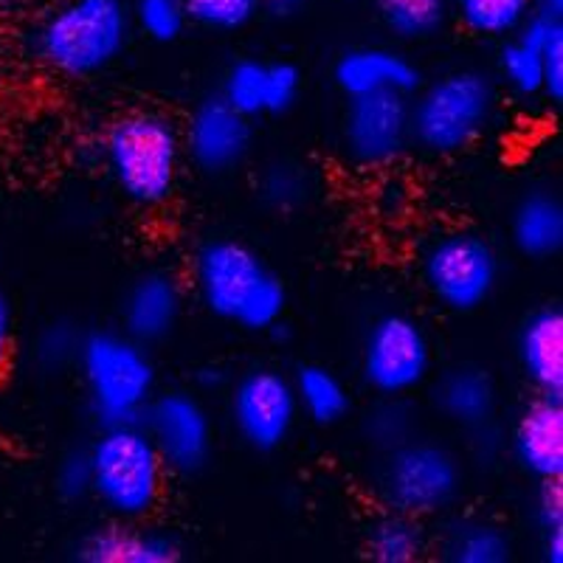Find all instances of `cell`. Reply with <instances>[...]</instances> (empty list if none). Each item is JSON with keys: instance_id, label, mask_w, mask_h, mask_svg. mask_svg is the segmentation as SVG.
Listing matches in <instances>:
<instances>
[{"instance_id": "obj_1", "label": "cell", "mask_w": 563, "mask_h": 563, "mask_svg": "<svg viewBox=\"0 0 563 563\" xmlns=\"http://www.w3.org/2000/svg\"><path fill=\"white\" fill-rule=\"evenodd\" d=\"M189 276L206 313L243 333H271L285 319V282L243 240H203L192 254Z\"/></svg>"}, {"instance_id": "obj_2", "label": "cell", "mask_w": 563, "mask_h": 563, "mask_svg": "<svg viewBox=\"0 0 563 563\" xmlns=\"http://www.w3.org/2000/svg\"><path fill=\"white\" fill-rule=\"evenodd\" d=\"M128 0H63L26 32V52L43 70L88 82L113 68L133 40Z\"/></svg>"}, {"instance_id": "obj_3", "label": "cell", "mask_w": 563, "mask_h": 563, "mask_svg": "<svg viewBox=\"0 0 563 563\" xmlns=\"http://www.w3.org/2000/svg\"><path fill=\"white\" fill-rule=\"evenodd\" d=\"M102 164L124 200L141 209L169 203L184 173V133L161 110H128L102 135Z\"/></svg>"}, {"instance_id": "obj_4", "label": "cell", "mask_w": 563, "mask_h": 563, "mask_svg": "<svg viewBox=\"0 0 563 563\" xmlns=\"http://www.w3.org/2000/svg\"><path fill=\"white\" fill-rule=\"evenodd\" d=\"M499 113V82L482 68H454L409 97L411 147L451 158L485 139Z\"/></svg>"}, {"instance_id": "obj_5", "label": "cell", "mask_w": 563, "mask_h": 563, "mask_svg": "<svg viewBox=\"0 0 563 563\" xmlns=\"http://www.w3.org/2000/svg\"><path fill=\"white\" fill-rule=\"evenodd\" d=\"M90 496L110 519L147 521L167 487V465L141 422L102 426L88 449Z\"/></svg>"}, {"instance_id": "obj_6", "label": "cell", "mask_w": 563, "mask_h": 563, "mask_svg": "<svg viewBox=\"0 0 563 563\" xmlns=\"http://www.w3.org/2000/svg\"><path fill=\"white\" fill-rule=\"evenodd\" d=\"M74 369L82 378L88 409L99 429L139 422L158 391V369L150 346L122 330L85 333Z\"/></svg>"}, {"instance_id": "obj_7", "label": "cell", "mask_w": 563, "mask_h": 563, "mask_svg": "<svg viewBox=\"0 0 563 563\" xmlns=\"http://www.w3.org/2000/svg\"><path fill=\"white\" fill-rule=\"evenodd\" d=\"M372 487L384 510L431 519L460 501L465 465L451 445L415 434L380 454Z\"/></svg>"}, {"instance_id": "obj_8", "label": "cell", "mask_w": 563, "mask_h": 563, "mask_svg": "<svg viewBox=\"0 0 563 563\" xmlns=\"http://www.w3.org/2000/svg\"><path fill=\"white\" fill-rule=\"evenodd\" d=\"M417 268L431 299L456 316L485 308L501 282L499 251L474 229H445L434 234L420 249Z\"/></svg>"}, {"instance_id": "obj_9", "label": "cell", "mask_w": 563, "mask_h": 563, "mask_svg": "<svg viewBox=\"0 0 563 563\" xmlns=\"http://www.w3.org/2000/svg\"><path fill=\"white\" fill-rule=\"evenodd\" d=\"M358 369L375 397L417 395L434 372V346L426 327L400 310L372 319L361 341Z\"/></svg>"}, {"instance_id": "obj_10", "label": "cell", "mask_w": 563, "mask_h": 563, "mask_svg": "<svg viewBox=\"0 0 563 563\" xmlns=\"http://www.w3.org/2000/svg\"><path fill=\"white\" fill-rule=\"evenodd\" d=\"M229 422L238 440L254 454H274L299 422L294 380L276 366H251L229 386Z\"/></svg>"}, {"instance_id": "obj_11", "label": "cell", "mask_w": 563, "mask_h": 563, "mask_svg": "<svg viewBox=\"0 0 563 563\" xmlns=\"http://www.w3.org/2000/svg\"><path fill=\"white\" fill-rule=\"evenodd\" d=\"M139 422L153 437L169 474L195 476L214 456L218 426L198 391H155Z\"/></svg>"}, {"instance_id": "obj_12", "label": "cell", "mask_w": 563, "mask_h": 563, "mask_svg": "<svg viewBox=\"0 0 563 563\" xmlns=\"http://www.w3.org/2000/svg\"><path fill=\"white\" fill-rule=\"evenodd\" d=\"M341 150L355 169L384 173L411 150L409 97L366 93L346 99L341 115Z\"/></svg>"}, {"instance_id": "obj_13", "label": "cell", "mask_w": 563, "mask_h": 563, "mask_svg": "<svg viewBox=\"0 0 563 563\" xmlns=\"http://www.w3.org/2000/svg\"><path fill=\"white\" fill-rule=\"evenodd\" d=\"M180 133L192 167L214 178L243 167L254 147V122L231 108L220 93L200 99Z\"/></svg>"}, {"instance_id": "obj_14", "label": "cell", "mask_w": 563, "mask_h": 563, "mask_svg": "<svg viewBox=\"0 0 563 563\" xmlns=\"http://www.w3.org/2000/svg\"><path fill=\"white\" fill-rule=\"evenodd\" d=\"M305 77L285 59L243 57L234 59L223 74L220 97L245 119H276L296 108Z\"/></svg>"}, {"instance_id": "obj_15", "label": "cell", "mask_w": 563, "mask_h": 563, "mask_svg": "<svg viewBox=\"0 0 563 563\" xmlns=\"http://www.w3.org/2000/svg\"><path fill=\"white\" fill-rule=\"evenodd\" d=\"M184 282L164 268H150L128 285L119 305V330L141 344L155 346L178 330L184 316Z\"/></svg>"}, {"instance_id": "obj_16", "label": "cell", "mask_w": 563, "mask_h": 563, "mask_svg": "<svg viewBox=\"0 0 563 563\" xmlns=\"http://www.w3.org/2000/svg\"><path fill=\"white\" fill-rule=\"evenodd\" d=\"M510 456L530 479H563V397L536 395L510 434Z\"/></svg>"}, {"instance_id": "obj_17", "label": "cell", "mask_w": 563, "mask_h": 563, "mask_svg": "<svg viewBox=\"0 0 563 563\" xmlns=\"http://www.w3.org/2000/svg\"><path fill=\"white\" fill-rule=\"evenodd\" d=\"M335 88L346 99L366 93H404L411 97L422 85L415 59L391 45H355L333 65Z\"/></svg>"}, {"instance_id": "obj_18", "label": "cell", "mask_w": 563, "mask_h": 563, "mask_svg": "<svg viewBox=\"0 0 563 563\" xmlns=\"http://www.w3.org/2000/svg\"><path fill=\"white\" fill-rule=\"evenodd\" d=\"M74 558L82 563H178L184 544L158 527L110 519L79 541Z\"/></svg>"}, {"instance_id": "obj_19", "label": "cell", "mask_w": 563, "mask_h": 563, "mask_svg": "<svg viewBox=\"0 0 563 563\" xmlns=\"http://www.w3.org/2000/svg\"><path fill=\"white\" fill-rule=\"evenodd\" d=\"M561 37V18L532 12L521 23L519 32L501 40L499 77L512 97L525 99V102L541 99V88H544V54Z\"/></svg>"}, {"instance_id": "obj_20", "label": "cell", "mask_w": 563, "mask_h": 563, "mask_svg": "<svg viewBox=\"0 0 563 563\" xmlns=\"http://www.w3.org/2000/svg\"><path fill=\"white\" fill-rule=\"evenodd\" d=\"M516 358L536 395L563 397V310L555 301L541 305L521 321Z\"/></svg>"}, {"instance_id": "obj_21", "label": "cell", "mask_w": 563, "mask_h": 563, "mask_svg": "<svg viewBox=\"0 0 563 563\" xmlns=\"http://www.w3.org/2000/svg\"><path fill=\"white\" fill-rule=\"evenodd\" d=\"M431 400H434V409L440 411L442 420H449L451 426L471 434V431L485 429L496 420L499 386L485 366L460 364L445 369L437 378Z\"/></svg>"}, {"instance_id": "obj_22", "label": "cell", "mask_w": 563, "mask_h": 563, "mask_svg": "<svg viewBox=\"0 0 563 563\" xmlns=\"http://www.w3.org/2000/svg\"><path fill=\"white\" fill-rule=\"evenodd\" d=\"M512 249L532 263L555 260L563 249V203L550 189H532L510 214Z\"/></svg>"}, {"instance_id": "obj_23", "label": "cell", "mask_w": 563, "mask_h": 563, "mask_svg": "<svg viewBox=\"0 0 563 563\" xmlns=\"http://www.w3.org/2000/svg\"><path fill=\"white\" fill-rule=\"evenodd\" d=\"M296 391L299 415L313 426L333 429L352 415V391L339 372L324 364H299L290 375Z\"/></svg>"}, {"instance_id": "obj_24", "label": "cell", "mask_w": 563, "mask_h": 563, "mask_svg": "<svg viewBox=\"0 0 563 563\" xmlns=\"http://www.w3.org/2000/svg\"><path fill=\"white\" fill-rule=\"evenodd\" d=\"M431 538L422 519L384 510L364 527V555L375 563H417L429 555Z\"/></svg>"}, {"instance_id": "obj_25", "label": "cell", "mask_w": 563, "mask_h": 563, "mask_svg": "<svg viewBox=\"0 0 563 563\" xmlns=\"http://www.w3.org/2000/svg\"><path fill=\"white\" fill-rule=\"evenodd\" d=\"M440 555L449 563H510L512 538L499 521L460 519L442 536Z\"/></svg>"}, {"instance_id": "obj_26", "label": "cell", "mask_w": 563, "mask_h": 563, "mask_svg": "<svg viewBox=\"0 0 563 563\" xmlns=\"http://www.w3.org/2000/svg\"><path fill=\"white\" fill-rule=\"evenodd\" d=\"M532 12V0H451V20L482 40H507Z\"/></svg>"}, {"instance_id": "obj_27", "label": "cell", "mask_w": 563, "mask_h": 563, "mask_svg": "<svg viewBox=\"0 0 563 563\" xmlns=\"http://www.w3.org/2000/svg\"><path fill=\"white\" fill-rule=\"evenodd\" d=\"M380 23L400 43H426L451 23V0H375Z\"/></svg>"}, {"instance_id": "obj_28", "label": "cell", "mask_w": 563, "mask_h": 563, "mask_svg": "<svg viewBox=\"0 0 563 563\" xmlns=\"http://www.w3.org/2000/svg\"><path fill=\"white\" fill-rule=\"evenodd\" d=\"M316 178L299 161H271L256 178V198L276 214H296L313 200Z\"/></svg>"}, {"instance_id": "obj_29", "label": "cell", "mask_w": 563, "mask_h": 563, "mask_svg": "<svg viewBox=\"0 0 563 563\" xmlns=\"http://www.w3.org/2000/svg\"><path fill=\"white\" fill-rule=\"evenodd\" d=\"M361 434L378 454H386L417 434V415L409 397H378L361 420Z\"/></svg>"}, {"instance_id": "obj_30", "label": "cell", "mask_w": 563, "mask_h": 563, "mask_svg": "<svg viewBox=\"0 0 563 563\" xmlns=\"http://www.w3.org/2000/svg\"><path fill=\"white\" fill-rule=\"evenodd\" d=\"M189 23L214 34L243 32L265 12V0H184Z\"/></svg>"}, {"instance_id": "obj_31", "label": "cell", "mask_w": 563, "mask_h": 563, "mask_svg": "<svg viewBox=\"0 0 563 563\" xmlns=\"http://www.w3.org/2000/svg\"><path fill=\"white\" fill-rule=\"evenodd\" d=\"M130 20H133V32L144 34L158 45L180 40V34L189 26L184 0H133Z\"/></svg>"}, {"instance_id": "obj_32", "label": "cell", "mask_w": 563, "mask_h": 563, "mask_svg": "<svg viewBox=\"0 0 563 563\" xmlns=\"http://www.w3.org/2000/svg\"><path fill=\"white\" fill-rule=\"evenodd\" d=\"M82 330L74 321L57 319L45 324L37 333L32 346V358L43 372H68L74 369L82 344Z\"/></svg>"}, {"instance_id": "obj_33", "label": "cell", "mask_w": 563, "mask_h": 563, "mask_svg": "<svg viewBox=\"0 0 563 563\" xmlns=\"http://www.w3.org/2000/svg\"><path fill=\"white\" fill-rule=\"evenodd\" d=\"M54 490L63 501L77 505L90 496V460L88 449H74L59 456L54 467Z\"/></svg>"}, {"instance_id": "obj_34", "label": "cell", "mask_w": 563, "mask_h": 563, "mask_svg": "<svg viewBox=\"0 0 563 563\" xmlns=\"http://www.w3.org/2000/svg\"><path fill=\"white\" fill-rule=\"evenodd\" d=\"M532 519L541 532L563 530V479L538 482L532 496Z\"/></svg>"}, {"instance_id": "obj_35", "label": "cell", "mask_w": 563, "mask_h": 563, "mask_svg": "<svg viewBox=\"0 0 563 563\" xmlns=\"http://www.w3.org/2000/svg\"><path fill=\"white\" fill-rule=\"evenodd\" d=\"M541 99L552 104L563 102V37L555 40L544 54V88H541Z\"/></svg>"}, {"instance_id": "obj_36", "label": "cell", "mask_w": 563, "mask_h": 563, "mask_svg": "<svg viewBox=\"0 0 563 563\" xmlns=\"http://www.w3.org/2000/svg\"><path fill=\"white\" fill-rule=\"evenodd\" d=\"M14 355V308L7 290L0 288V378L7 375Z\"/></svg>"}, {"instance_id": "obj_37", "label": "cell", "mask_w": 563, "mask_h": 563, "mask_svg": "<svg viewBox=\"0 0 563 563\" xmlns=\"http://www.w3.org/2000/svg\"><path fill=\"white\" fill-rule=\"evenodd\" d=\"M541 555L547 563H563V530L541 532Z\"/></svg>"}, {"instance_id": "obj_38", "label": "cell", "mask_w": 563, "mask_h": 563, "mask_svg": "<svg viewBox=\"0 0 563 563\" xmlns=\"http://www.w3.org/2000/svg\"><path fill=\"white\" fill-rule=\"evenodd\" d=\"M308 7V0H265V12L274 18H294Z\"/></svg>"}, {"instance_id": "obj_39", "label": "cell", "mask_w": 563, "mask_h": 563, "mask_svg": "<svg viewBox=\"0 0 563 563\" xmlns=\"http://www.w3.org/2000/svg\"><path fill=\"white\" fill-rule=\"evenodd\" d=\"M198 386L203 391L223 389L225 386V372L220 366H206V369L198 372Z\"/></svg>"}, {"instance_id": "obj_40", "label": "cell", "mask_w": 563, "mask_h": 563, "mask_svg": "<svg viewBox=\"0 0 563 563\" xmlns=\"http://www.w3.org/2000/svg\"><path fill=\"white\" fill-rule=\"evenodd\" d=\"M536 12L552 14V18H563V0H532Z\"/></svg>"}, {"instance_id": "obj_41", "label": "cell", "mask_w": 563, "mask_h": 563, "mask_svg": "<svg viewBox=\"0 0 563 563\" xmlns=\"http://www.w3.org/2000/svg\"><path fill=\"white\" fill-rule=\"evenodd\" d=\"M26 3H29V0H0V18L20 12V9L26 7Z\"/></svg>"}, {"instance_id": "obj_42", "label": "cell", "mask_w": 563, "mask_h": 563, "mask_svg": "<svg viewBox=\"0 0 563 563\" xmlns=\"http://www.w3.org/2000/svg\"><path fill=\"white\" fill-rule=\"evenodd\" d=\"M0 68H3V40H0Z\"/></svg>"}]
</instances>
